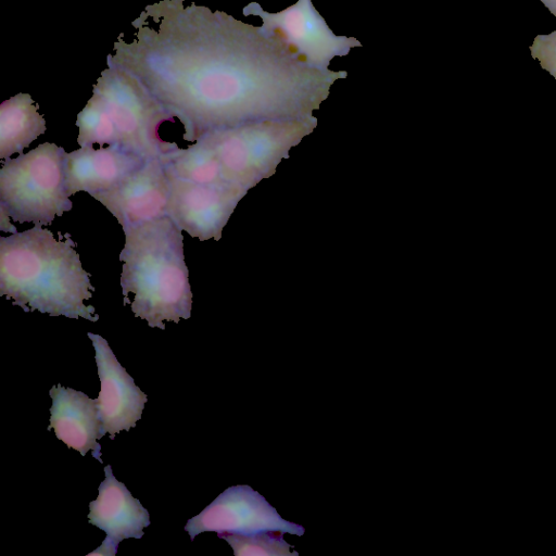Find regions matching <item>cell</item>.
Here are the masks:
<instances>
[{
	"mask_svg": "<svg viewBox=\"0 0 556 556\" xmlns=\"http://www.w3.org/2000/svg\"><path fill=\"white\" fill-rule=\"evenodd\" d=\"M279 532H261L250 535L223 533L219 538L227 541L236 556H298L292 552Z\"/></svg>",
	"mask_w": 556,
	"mask_h": 556,
	"instance_id": "16",
	"label": "cell"
},
{
	"mask_svg": "<svg viewBox=\"0 0 556 556\" xmlns=\"http://www.w3.org/2000/svg\"><path fill=\"white\" fill-rule=\"evenodd\" d=\"M167 173L170 193L166 215L193 238L219 240L224 226L248 191L229 184H198Z\"/></svg>",
	"mask_w": 556,
	"mask_h": 556,
	"instance_id": "8",
	"label": "cell"
},
{
	"mask_svg": "<svg viewBox=\"0 0 556 556\" xmlns=\"http://www.w3.org/2000/svg\"><path fill=\"white\" fill-rule=\"evenodd\" d=\"M96 351V363L101 382L97 399L101 434H115L122 430L129 431L140 420L147 395L137 387L134 379L118 363L105 339L88 332Z\"/></svg>",
	"mask_w": 556,
	"mask_h": 556,
	"instance_id": "10",
	"label": "cell"
},
{
	"mask_svg": "<svg viewBox=\"0 0 556 556\" xmlns=\"http://www.w3.org/2000/svg\"><path fill=\"white\" fill-rule=\"evenodd\" d=\"M64 149L45 142L15 159L1 161L0 207L17 223L50 225L71 211L65 189Z\"/></svg>",
	"mask_w": 556,
	"mask_h": 556,
	"instance_id": "5",
	"label": "cell"
},
{
	"mask_svg": "<svg viewBox=\"0 0 556 556\" xmlns=\"http://www.w3.org/2000/svg\"><path fill=\"white\" fill-rule=\"evenodd\" d=\"M125 245L121 287L124 305L152 328L165 329L164 321L188 319L192 292L184 256L181 229L167 215L123 229Z\"/></svg>",
	"mask_w": 556,
	"mask_h": 556,
	"instance_id": "3",
	"label": "cell"
},
{
	"mask_svg": "<svg viewBox=\"0 0 556 556\" xmlns=\"http://www.w3.org/2000/svg\"><path fill=\"white\" fill-rule=\"evenodd\" d=\"M97 500L89 504V523L106 533L103 542L117 549L125 539H140L150 521L149 511L123 482L116 480L110 465L104 467Z\"/></svg>",
	"mask_w": 556,
	"mask_h": 556,
	"instance_id": "12",
	"label": "cell"
},
{
	"mask_svg": "<svg viewBox=\"0 0 556 556\" xmlns=\"http://www.w3.org/2000/svg\"><path fill=\"white\" fill-rule=\"evenodd\" d=\"M547 10L556 17V0H540Z\"/></svg>",
	"mask_w": 556,
	"mask_h": 556,
	"instance_id": "19",
	"label": "cell"
},
{
	"mask_svg": "<svg viewBox=\"0 0 556 556\" xmlns=\"http://www.w3.org/2000/svg\"><path fill=\"white\" fill-rule=\"evenodd\" d=\"M109 64L137 76L195 142L267 119L313 117L345 71H320L262 27L186 0L148 5Z\"/></svg>",
	"mask_w": 556,
	"mask_h": 556,
	"instance_id": "1",
	"label": "cell"
},
{
	"mask_svg": "<svg viewBox=\"0 0 556 556\" xmlns=\"http://www.w3.org/2000/svg\"><path fill=\"white\" fill-rule=\"evenodd\" d=\"M0 212H1V216H0V228H1V230H3L4 225H7L8 231H11V232L15 233L16 232L15 227L10 225V223H8L7 218H9V215L7 214V212L2 207H0Z\"/></svg>",
	"mask_w": 556,
	"mask_h": 556,
	"instance_id": "18",
	"label": "cell"
},
{
	"mask_svg": "<svg viewBox=\"0 0 556 556\" xmlns=\"http://www.w3.org/2000/svg\"><path fill=\"white\" fill-rule=\"evenodd\" d=\"M191 541L204 531L217 534H255L279 532L303 535L301 525L283 519L277 510L249 485H233L219 494L185 527Z\"/></svg>",
	"mask_w": 556,
	"mask_h": 556,
	"instance_id": "7",
	"label": "cell"
},
{
	"mask_svg": "<svg viewBox=\"0 0 556 556\" xmlns=\"http://www.w3.org/2000/svg\"><path fill=\"white\" fill-rule=\"evenodd\" d=\"M161 160L168 172L181 179L198 184H227L222 178L215 152L203 139L186 149L178 148L164 154Z\"/></svg>",
	"mask_w": 556,
	"mask_h": 556,
	"instance_id": "15",
	"label": "cell"
},
{
	"mask_svg": "<svg viewBox=\"0 0 556 556\" xmlns=\"http://www.w3.org/2000/svg\"><path fill=\"white\" fill-rule=\"evenodd\" d=\"M170 180L161 157L147 160L113 188L93 198L118 220L123 229L166 215Z\"/></svg>",
	"mask_w": 556,
	"mask_h": 556,
	"instance_id": "9",
	"label": "cell"
},
{
	"mask_svg": "<svg viewBox=\"0 0 556 556\" xmlns=\"http://www.w3.org/2000/svg\"><path fill=\"white\" fill-rule=\"evenodd\" d=\"M166 122L175 123V117L148 87L130 72L109 64L77 115V142L80 148L106 143L147 160L161 157L178 149L160 135Z\"/></svg>",
	"mask_w": 556,
	"mask_h": 556,
	"instance_id": "4",
	"label": "cell"
},
{
	"mask_svg": "<svg viewBox=\"0 0 556 556\" xmlns=\"http://www.w3.org/2000/svg\"><path fill=\"white\" fill-rule=\"evenodd\" d=\"M530 53L556 79V30L538 35L530 46Z\"/></svg>",
	"mask_w": 556,
	"mask_h": 556,
	"instance_id": "17",
	"label": "cell"
},
{
	"mask_svg": "<svg viewBox=\"0 0 556 556\" xmlns=\"http://www.w3.org/2000/svg\"><path fill=\"white\" fill-rule=\"evenodd\" d=\"M244 15H257L268 35L287 43L305 63L328 71L334 56L348 55L362 43L354 37L337 36L314 8L312 0H298L293 5L268 13L258 3L244 7Z\"/></svg>",
	"mask_w": 556,
	"mask_h": 556,
	"instance_id": "6",
	"label": "cell"
},
{
	"mask_svg": "<svg viewBox=\"0 0 556 556\" xmlns=\"http://www.w3.org/2000/svg\"><path fill=\"white\" fill-rule=\"evenodd\" d=\"M38 105L27 93H18L0 106V159L22 154L39 135L46 131V121Z\"/></svg>",
	"mask_w": 556,
	"mask_h": 556,
	"instance_id": "14",
	"label": "cell"
},
{
	"mask_svg": "<svg viewBox=\"0 0 556 556\" xmlns=\"http://www.w3.org/2000/svg\"><path fill=\"white\" fill-rule=\"evenodd\" d=\"M49 394L52 406L48 430L53 429L59 440L83 456L92 451V456L102 463L101 445L97 442L102 438L97 400L61 384L52 387Z\"/></svg>",
	"mask_w": 556,
	"mask_h": 556,
	"instance_id": "13",
	"label": "cell"
},
{
	"mask_svg": "<svg viewBox=\"0 0 556 556\" xmlns=\"http://www.w3.org/2000/svg\"><path fill=\"white\" fill-rule=\"evenodd\" d=\"M75 247L68 233L65 240H58L40 225L1 236L0 295L12 299L25 312L37 309L97 321L94 307L84 304L94 288Z\"/></svg>",
	"mask_w": 556,
	"mask_h": 556,
	"instance_id": "2",
	"label": "cell"
},
{
	"mask_svg": "<svg viewBox=\"0 0 556 556\" xmlns=\"http://www.w3.org/2000/svg\"><path fill=\"white\" fill-rule=\"evenodd\" d=\"M63 161L67 194L86 191L94 197L113 188L147 159L109 146L99 149L84 147L70 153L65 152Z\"/></svg>",
	"mask_w": 556,
	"mask_h": 556,
	"instance_id": "11",
	"label": "cell"
}]
</instances>
